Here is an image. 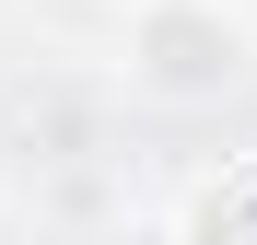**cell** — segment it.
Returning a JSON list of instances; mask_svg holds the SVG:
<instances>
[{"instance_id":"obj_3","label":"cell","mask_w":257,"mask_h":245,"mask_svg":"<svg viewBox=\"0 0 257 245\" xmlns=\"http://www.w3.org/2000/svg\"><path fill=\"white\" fill-rule=\"evenodd\" d=\"M117 12H128V0H117Z\"/></svg>"},{"instance_id":"obj_1","label":"cell","mask_w":257,"mask_h":245,"mask_svg":"<svg viewBox=\"0 0 257 245\" xmlns=\"http://www.w3.org/2000/svg\"><path fill=\"white\" fill-rule=\"evenodd\" d=\"M117 70L152 105H222L257 70V24H245V0H128Z\"/></svg>"},{"instance_id":"obj_2","label":"cell","mask_w":257,"mask_h":245,"mask_svg":"<svg viewBox=\"0 0 257 245\" xmlns=\"http://www.w3.org/2000/svg\"><path fill=\"white\" fill-rule=\"evenodd\" d=\"M94 245H187L176 222H117V233H94Z\"/></svg>"}]
</instances>
